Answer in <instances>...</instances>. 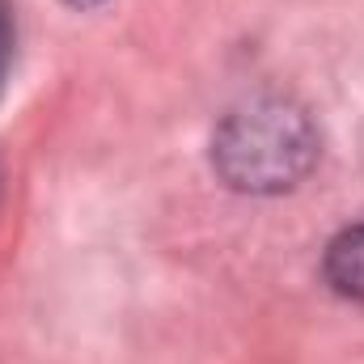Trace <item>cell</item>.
Here are the masks:
<instances>
[{"label":"cell","instance_id":"obj_1","mask_svg":"<svg viewBox=\"0 0 364 364\" xmlns=\"http://www.w3.org/2000/svg\"><path fill=\"white\" fill-rule=\"evenodd\" d=\"M318 161V132L309 114L284 97H259L233 110L212 136V166L233 191H292Z\"/></svg>","mask_w":364,"mask_h":364},{"label":"cell","instance_id":"obj_2","mask_svg":"<svg viewBox=\"0 0 364 364\" xmlns=\"http://www.w3.org/2000/svg\"><path fill=\"white\" fill-rule=\"evenodd\" d=\"M322 272H326V284H331L339 296L364 301V225L343 229V233L326 246Z\"/></svg>","mask_w":364,"mask_h":364},{"label":"cell","instance_id":"obj_3","mask_svg":"<svg viewBox=\"0 0 364 364\" xmlns=\"http://www.w3.org/2000/svg\"><path fill=\"white\" fill-rule=\"evenodd\" d=\"M9 60H13V17H9V4L0 0V81L9 73Z\"/></svg>","mask_w":364,"mask_h":364},{"label":"cell","instance_id":"obj_4","mask_svg":"<svg viewBox=\"0 0 364 364\" xmlns=\"http://www.w3.org/2000/svg\"><path fill=\"white\" fill-rule=\"evenodd\" d=\"M73 9H93V4H102V0H68Z\"/></svg>","mask_w":364,"mask_h":364}]
</instances>
